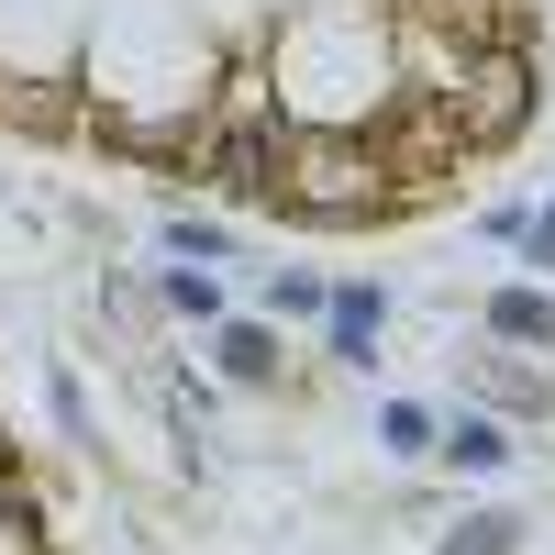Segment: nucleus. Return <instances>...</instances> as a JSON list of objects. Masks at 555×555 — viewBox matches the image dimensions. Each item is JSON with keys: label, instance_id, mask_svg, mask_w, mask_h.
Masks as SVG:
<instances>
[{"label": "nucleus", "instance_id": "f257e3e1", "mask_svg": "<svg viewBox=\"0 0 555 555\" xmlns=\"http://www.w3.org/2000/svg\"><path fill=\"white\" fill-rule=\"evenodd\" d=\"M334 345H345L356 366H378V289H345V300H334Z\"/></svg>", "mask_w": 555, "mask_h": 555}, {"label": "nucleus", "instance_id": "f03ea898", "mask_svg": "<svg viewBox=\"0 0 555 555\" xmlns=\"http://www.w3.org/2000/svg\"><path fill=\"white\" fill-rule=\"evenodd\" d=\"M489 322H500V334H533V345H555V311H544L533 289H500V300H489Z\"/></svg>", "mask_w": 555, "mask_h": 555}, {"label": "nucleus", "instance_id": "7ed1b4c3", "mask_svg": "<svg viewBox=\"0 0 555 555\" xmlns=\"http://www.w3.org/2000/svg\"><path fill=\"white\" fill-rule=\"evenodd\" d=\"M500 455H512L500 423H455V467H500Z\"/></svg>", "mask_w": 555, "mask_h": 555}, {"label": "nucleus", "instance_id": "20e7f679", "mask_svg": "<svg viewBox=\"0 0 555 555\" xmlns=\"http://www.w3.org/2000/svg\"><path fill=\"white\" fill-rule=\"evenodd\" d=\"M222 366H234V378H267V334H222Z\"/></svg>", "mask_w": 555, "mask_h": 555}, {"label": "nucleus", "instance_id": "39448f33", "mask_svg": "<svg viewBox=\"0 0 555 555\" xmlns=\"http://www.w3.org/2000/svg\"><path fill=\"white\" fill-rule=\"evenodd\" d=\"M444 555H512V522H467V533H455Z\"/></svg>", "mask_w": 555, "mask_h": 555}]
</instances>
